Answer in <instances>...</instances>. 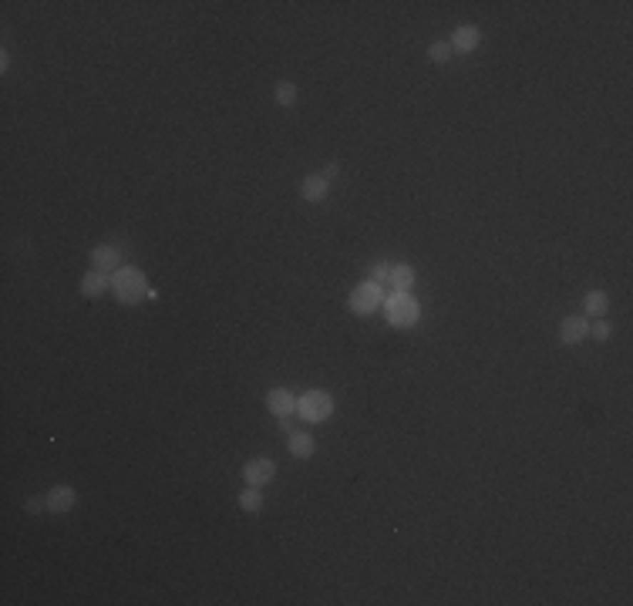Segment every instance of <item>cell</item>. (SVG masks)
Listing matches in <instances>:
<instances>
[{
	"mask_svg": "<svg viewBox=\"0 0 633 606\" xmlns=\"http://www.w3.org/2000/svg\"><path fill=\"white\" fill-rule=\"evenodd\" d=\"M334 411V398L327 391H303L297 398V415L307 421V425H317V421H327Z\"/></svg>",
	"mask_w": 633,
	"mask_h": 606,
	"instance_id": "obj_3",
	"label": "cell"
},
{
	"mask_svg": "<svg viewBox=\"0 0 633 606\" xmlns=\"http://www.w3.org/2000/svg\"><path fill=\"white\" fill-rule=\"evenodd\" d=\"M609 307V297L603 293V290H589L583 297V310H586V317H603Z\"/></svg>",
	"mask_w": 633,
	"mask_h": 606,
	"instance_id": "obj_14",
	"label": "cell"
},
{
	"mask_svg": "<svg viewBox=\"0 0 633 606\" xmlns=\"http://www.w3.org/2000/svg\"><path fill=\"white\" fill-rule=\"evenodd\" d=\"M293 101H297V84H293V81H280V84H276V105L290 108Z\"/></svg>",
	"mask_w": 633,
	"mask_h": 606,
	"instance_id": "obj_18",
	"label": "cell"
},
{
	"mask_svg": "<svg viewBox=\"0 0 633 606\" xmlns=\"http://www.w3.org/2000/svg\"><path fill=\"white\" fill-rule=\"evenodd\" d=\"M395 290H411L415 286V270L407 266V263H391V276H388Z\"/></svg>",
	"mask_w": 633,
	"mask_h": 606,
	"instance_id": "obj_15",
	"label": "cell"
},
{
	"mask_svg": "<svg viewBox=\"0 0 633 606\" xmlns=\"http://www.w3.org/2000/svg\"><path fill=\"white\" fill-rule=\"evenodd\" d=\"M347 303H350V310H354L358 317H370V313H374L378 307H384V290H381V283H374V280H364V283H358L354 290H350Z\"/></svg>",
	"mask_w": 633,
	"mask_h": 606,
	"instance_id": "obj_4",
	"label": "cell"
},
{
	"mask_svg": "<svg viewBox=\"0 0 633 606\" xmlns=\"http://www.w3.org/2000/svg\"><path fill=\"white\" fill-rule=\"evenodd\" d=\"M24 509L27 512H48V502H44V499H27Z\"/></svg>",
	"mask_w": 633,
	"mask_h": 606,
	"instance_id": "obj_21",
	"label": "cell"
},
{
	"mask_svg": "<svg viewBox=\"0 0 633 606\" xmlns=\"http://www.w3.org/2000/svg\"><path fill=\"white\" fill-rule=\"evenodd\" d=\"M287 448H290V455H293V458H310L317 445H313V438L307 435V431H290Z\"/></svg>",
	"mask_w": 633,
	"mask_h": 606,
	"instance_id": "obj_13",
	"label": "cell"
},
{
	"mask_svg": "<svg viewBox=\"0 0 633 606\" xmlns=\"http://www.w3.org/2000/svg\"><path fill=\"white\" fill-rule=\"evenodd\" d=\"M111 290H115L118 303H125V307H135V303H142V300L148 297L145 273L135 270V266H118L115 276H111Z\"/></svg>",
	"mask_w": 633,
	"mask_h": 606,
	"instance_id": "obj_1",
	"label": "cell"
},
{
	"mask_svg": "<svg viewBox=\"0 0 633 606\" xmlns=\"http://www.w3.org/2000/svg\"><path fill=\"white\" fill-rule=\"evenodd\" d=\"M239 509L243 512H260L263 509V492L256 485H250L246 492H239Z\"/></svg>",
	"mask_w": 633,
	"mask_h": 606,
	"instance_id": "obj_16",
	"label": "cell"
},
{
	"mask_svg": "<svg viewBox=\"0 0 633 606\" xmlns=\"http://www.w3.org/2000/svg\"><path fill=\"white\" fill-rule=\"evenodd\" d=\"M478 41H482V34H478V27L472 24H462V27H455L452 31V51H462V54H468V51H475L478 48Z\"/></svg>",
	"mask_w": 633,
	"mask_h": 606,
	"instance_id": "obj_9",
	"label": "cell"
},
{
	"mask_svg": "<svg viewBox=\"0 0 633 606\" xmlns=\"http://www.w3.org/2000/svg\"><path fill=\"white\" fill-rule=\"evenodd\" d=\"M44 502H48V512L64 515V512H71L74 505H78V492H74L71 485H54L48 495H44Z\"/></svg>",
	"mask_w": 633,
	"mask_h": 606,
	"instance_id": "obj_7",
	"label": "cell"
},
{
	"mask_svg": "<svg viewBox=\"0 0 633 606\" xmlns=\"http://www.w3.org/2000/svg\"><path fill=\"white\" fill-rule=\"evenodd\" d=\"M327 189H330V182L323 176H307L303 178V186H300V196L307 202H323L327 199Z\"/></svg>",
	"mask_w": 633,
	"mask_h": 606,
	"instance_id": "obj_11",
	"label": "cell"
},
{
	"mask_svg": "<svg viewBox=\"0 0 633 606\" xmlns=\"http://www.w3.org/2000/svg\"><path fill=\"white\" fill-rule=\"evenodd\" d=\"M589 337H593V340H609V337H613V327H609L607 320L589 323Z\"/></svg>",
	"mask_w": 633,
	"mask_h": 606,
	"instance_id": "obj_19",
	"label": "cell"
},
{
	"mask_svg": "<svg viewBox=\"0 0 633 606\" xmlns=\"http://www.w3.org/2000/svg\"><path fill=\"white\" fill-rule=\"evenodd\" d=\"M108 286H111V276L101 273V270H91V273H84V280H81V293L84 297H101Z\"/></svg>",
	"mask_w": 633,
	"mask_h": 606,
	"instance_id": "obj_12",
	"label": "cell"
},
{
	"mask_svg": "<svg viewBox=\"0 0 633 606\" xmlns=\"http://www.w3.org/2000/svg\"><path fill=\"white\" fill-rule=\"evenodd\" d=\"M452 44H448V41H435V44H431L428 48V58L435 61V64H448V61H452Z\"/></svg>",
	"mask_w": 633,
	"mask_h": 606,
	"instance_id": "obj_17",
	"label": "cell"
},
{
	"mask_svg": "<svg viewBox=\"0 0 633 606\" xmlns=\"http://www.w3.org/2000/svg\"><path fill=\"white\" fill-rule=\"evenodd\" d=\"M384 313H388L391 327H411V323H418L421 307L407 290H395L391 297H384Z\"/></svg>",
	"mask_w": 633,
	"mask_h": 606,
	"instance_id": "obj_2",
	"label": "cell"
},
{
	"mask_svg": "<svg viewBox=\"0 0 633 606\" xmlns=\"http://www.w3.org/2000/svg\"><path fill=\"white\" fill-rule=\"evenodd\" d=\"M91 263H95V270H101V273H115L121 266V256L115 246H95V250H91Z\"/></svg>",
	"mask_w": 633,
	"mask_h": 606,
	"instance_id": "obj_10",
	"label": "cell"
},
{
	"mask_svg": "<svg viewBox=\"0 0 633 606\" xmlns=\"http://www.w3.org/2000/svg\"><path fill=\"white\" fill-rule=\"evenodd\" d=\"M273 475H276L273 458H250V462L243 465V478H246L250 485H256V488L270 485V482H273Z\"/></svg>",
	"mask_w": 633,
	"mask_h": 606,
	"instance_id": "obj_5",
	"label": "cell"
},
{
	"mask_svg": "<svg viewBox=\"0 0 633 606\" xmlns=\"http://www.w3.org/2000/svg\"><path fill=\"white\" fill-rule=\"evenodd\" d=\"M266 408H270L276 418H290L297 411V398H293L287 388H273V391L266 394Z\"/></svg>",
	"mask_w": 633,
	"mask_h": 606,
	"instance_id": "obj_8",
	"label": "cell"
},
{
	"mask_svg": "<svg viewBox=\"0 0 633 606\" xmlns=\"http://www.w3.org/2000/svg\"><path fill=\"white\" fill-rule=\"evenodd\" d=\"M370 280H374V283H381V280H388V276H391V263L388 260H381V263H374V266H370Z\"/></svg>",
	"mask_w": 633,
	"mask_h": 606,
	"instance_id": "obj_20",
	"label": "cell"
},
{
	"mask_svg": "<svg viewBox=\"0 0 633 606\" xmlns=\"http://www.w3.org/2000/svg\"><path fill=\"white\" fill-rule=\"evenodd\" d=\"M586 337H589V317L586 313H576V317H566L559 323V340L562 344H583Z\"/></svg>",
	"mask_w": 633,
	"mask_h": 606,
	"instance_id": "obj_6",
	"label": "cell"
},
{
	"mask_svg": "<svg viewBox=\"0 0 633 606\" xmlns=\"http://www.w3.org/2000/svg\"><path fill=\"white\" fill-rule=\"evenodd\" d=\"M337 172H340V166H337V162H330V166L323 168V178H327V182H330V178H334Z\"/></svg>",
	"mask_w": 633,
	"mask_h": 606,
	"instance_id": "obj_22",
	"label": "cell"
}]
</instances>
